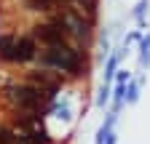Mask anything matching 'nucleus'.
<instances>
[{"mask_svg": "<svg viewBox=\"0 0 150 144\" xmlns=\"http://www.w3.org/2000/svg\"><path fill=\"white\" fill-rule=\"evenodd\" d=\"M6 94H8V99L19 107V110H38V107H40V88H32V85H11Z\"/></svg>", "mask_w": 150, "mask_h": 144, "instance_id": "20e7f679", "label": "nucleus"}, {"mask_svg": "<svg viewBox=\"0 0 150 144\" xmlns=\"http://www.w3.org/2000/svg\"><path fill=\"white\" fill-rule=\"evenodd\" d=\"M32 38L40 40V43H46V45H62L67 40V27L62 24V19H54L51 24L32 27Z\"/></svg>", "mask_w": 150, "mask_h": 144, "instance_id": "7ed1b4c3", "label": "nucleus"}, {"mask_svg": "<svg viewBox=\"0 0 150 144\" xmlns=\"http://www.w3.org/2000/svg\"><path fill=\"white\" fill-rule=\"evenodd\" d=\"M0 59L24 64L35 59V40L32 38H13V35H0Z\"/></svg>", "mask_w": 150, "mask_h": 144, "instance_id": "f03ea898", "label": "nucleus"}, {"mask_svg": "<svg viewBox=\"0 0 150 144\" xmlns=\"http://www.w3.org/2000/svg\"><path fill=\"white\" fill-rule=\"evenodd\" d=\"M40 64L62 69V72H70V75H78L81 72V53L72 51L64 43L62 45H46V51L40 53Z\"/></svg>", "mask_w": 150, "mask_h": 144, "instance_id": "f257e3e1", "label": "nucleus"}, {"mask_svg": "<svg viewBox=\"0 0 150 144\" xmlns=\"http://www.w3.org/2000/svg\"><path fill=\"white\" fill-rule=\"evenodd\" d=\"M59 0H30V8L32 11H51Z\"/></svg>", "mask_w": 150, "mask_h": 144, "instance_id": "423d86ee", "label": "nucleus"}, {"mask_svg": "<svg viewBox=\"0 0 150 144\" xmlns=\"http://www.w3.org/2000/svg\"><path fill=\"white\" fill-rule=\"evenodd\" d=\"M30 80H32V83H38L40 88H46V91H48V96L56 91V83L46 75V72H32V75H30Z\"/></svg>", "mask_w": 150, "mask_h": 144, "instance_id": "39448f33", "label": "nucleus"}, {"mask_svg": "<svg viewBox=\"0 0 150 144\" xmlns=\"http://www.w3.org/2000/svg\"><path fill=\"white\" fill-rule=\"evenodd\" d=\"M0 144H16V136L8 128H3V125H0Z\"/></svg>", "mask_w": 150, "mask_h": 144, "instance_id": "0eeeda50", "label": "nucleus"}]
</instances>
